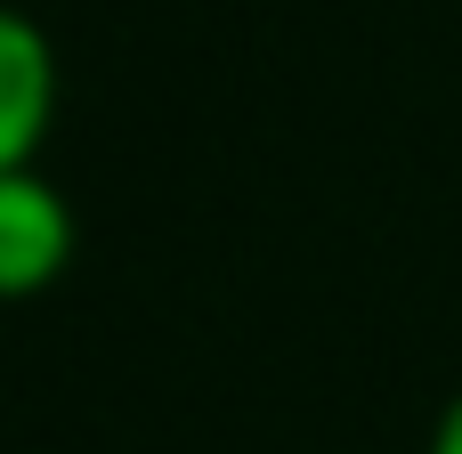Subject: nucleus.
Listing matches in <instances>:
<instances>
[{
    "mask_svg": "<svg viewBox=\"0 0 462 454\" xmlns=\"http://www.w3.org/2000/svg\"><path fill=\"white\" fill-rule=\"evenodd\" d=\"M73 203L41 171H0V301H41L73 268Z\"/></svg>",
    "mask_w": 462,
    "mask_h": 454,
    "instance_id": "nucleus-1",
    "label": "nucleus"
},
{
    "mask_svg": "<svg viewBox=\"0 0 462 454\" xmlns=\"http://www.w3.org/2000/svg\"><path fill=\"white\" fill-rule=\"evenodd\" d=\"M430 454H462V390L447 398V414L430 422Z\"/></svg>",
    "mask_w": 462,
    "mask_h": 454,
    "instance_id": "nucleus-3",
    "label": "nucleus"
},
{
    "mask_svg": "<svg viewBox=\"0 0 462 454\" xmlns=\"http://www.w3.org/2000/svg\"><path fill=\"white\" fill-rule=\"evenodd\" d=\"M57 122V41L41 16L0 0V171H41Z\"/></svg>",
    "mask_w": 462,
    "mask_h": 454,
    "instance_id": "nucleus-2",
    "label": "nucleus"
}]
</instances>
